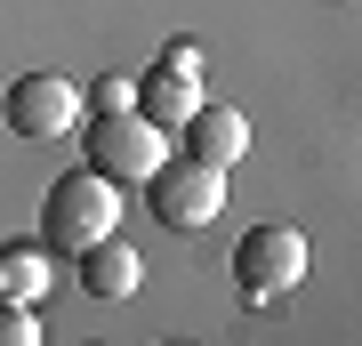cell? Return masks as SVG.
<instances>
[{"label": "cell", "mask_w": 362, "mask_h": 346, "mask_svg": "<svg viewBox=\"0 0 362 346\" xmlns=\"http://www.w3.org/2000/svg\"><path fill=\"white\" fill-rule=\"evenodd\" d=\"M298 282H306V233L266 218L250 226L242 242H233V290L250 298V306H274V298H290Z\"/></svg>", "instance_id": "cell-2"}, {"label": "cell", "mask_w": 362, "mask_h": 346, "mask_svg": "<svg viewBox=\"0 0 362 346\" xmlns=\"http://www.w3.org/2000/svg\"><path fill=\"white\" fill-rule=\"evenodd\" d=\"M250 154V121H242V105H194L185 113V161H202V169H233Z\"/></svg>", "instance_id": "cell-6"}, {"label": "cell", "mask_w": 362, "mask_h": 346, "mask_svg": "<svg viewBox=\"0 0 362 346\" xmlns=\"http://www.w3.org/2000/svg\"><path fill=\"white\" fill-rule=\"evenodd\" d=\"M73 258H81V290H89V298H137V282H145L137 250L121 242V233H97V242L73 250Z\"/></svg>", "instance_id": "cell-7"}, {"label": "cell", "mask_w": 362, "mask_h": 346, "mask_svg": "<svg viewBox=\"0 0 362 346\" xmlns=\"http://www.w3.org/2000/svg\"><path fill=\"white\" fill-rule=\"evenodd\" d=\"M137 105H145V121H153V129H185V113L202 105V81H194V73H169V64H153V73L137 81Z\"/></svg>", "instance_id": "cell-8"}, {"label": "cell", "mask_w": 362, "mask_h": 346, "mask_svg": "<svg viewBox=\"0 0 362 346\" xmlns=\"http://www.w3.org/2000/svg\"><path fill=\"white\" fill-rule=\"evenodd\" d=\"M57 290V258L49 242H16V250H0V298H16V306H40V298Z\"/></svg>", "instance_id": "cell-9"}, {"label": "cell", "mask_w": 362, "mask_h": 346, "mask_svg": "<svg viewBox=\"0 0 362 346\" xmlns=\"http://www.w3.org/2000/svg\"><path fill=\"white\" fill-rule=\"evenodd\" d=\"M161 161V129L137 113H97L89 121V169H105L113 185H145V169Z\"/></svg>", "instance_id": "cell-4"}, {"label": "cell", "mask_w": 362, "mask_h": 346, "mask_svg": "<svg viewBox=\"0 0 362 346\" xmlns=\"http://www.w3.org/2000/svg\"><path fill=\"white\" fill-rule=\"evenodd\" d=\"M40 338V306H16V298H0V346H33Z\"/></svg>", "instance_id": "cell-11"}, {"label": "cell", "mask_w": 362, "mask_h": 346, "mask_svg": "<svg viewBox=\"0 0 362 346\" xmlns=\"http://www.w3.org/2000/svg\"><path fill=\"white\" fill-rule=\"evenodd\" d=\"M145 202H153V218L169 233H202V226H218V209H226V169L161 154L153 169H145Z\"/></svg>", "instance_id": "cell-3"}, {"label": "cell", "mask_w": 362, "mask_h": 346, "mask_svg": "<svg viewBox=\"0 0 362 346\" xmlns=\"http://www.w3.org/2000/svg\"><path fill=\"white\" fill-rule=\"evenodd\" d=\"M97 233H121V185L81 161V169H65V178L49 185V202H40V242L49 250H89Z\"/></svg>", "instance_id": "cell-1"}, {"label": "cell", "mask_w": 362, "mask_h": 346, "mask_svg": "<svg viewBox=\"0 0 362 346\" xmlns=\"http://www.w3.org/2000/svg\"><path fill=\"white\" fill-rule=\"evenodd\" d=\"M161 64H169V73H194V81H202V40H194V33H177V40L161 49Z\"/></svg>", "instance_id": "cell-12"}, {"label": "cell", "mask_w": 362, "mask_h": 346, "mask_svg": "<svg viewBox=\"0 0 362 346\" xmlns=\"http://www.w3.org/2000/svg\"><path fill=\"white\" fill-rule=\"evenodd\" d=\"M81 105H97V113H129V105H137V81H129V73H97Z\"/></svg>", "instance_id": "cell-10"}, {"label": "cell", "mask_w": 362, "mask_h": 346, "mask_svg": "<svg viewBox=\"0 0 362 346\" xmlns=\"http://www.w3.org/2000/svg\"><path fill=\"white\" fill-rule=\"evenodd\" d=\"M0 113H8L16 137H65V129H81V89L65 73H25V81H8V97H0Z\"/></svg>", "instance_id": "cell-5"}]
</instances>
